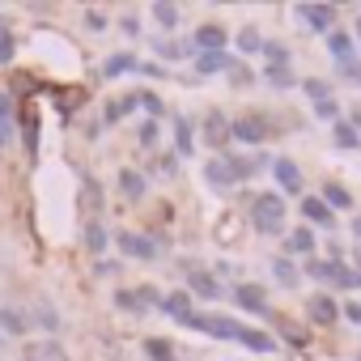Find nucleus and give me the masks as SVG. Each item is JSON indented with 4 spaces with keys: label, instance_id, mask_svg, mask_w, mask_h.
I'll list each match as a JSON object with an SVG mask.
<instances>
[{
    "label": "nucleus",
    "instance_id": "603ef678",
    "mask_svg": "<svg viewBox=\"0 0 361 361\" xmlns=\"http://www.w3.org/2000/svg\"><path fill=\"white\" fill-rule=\"evenodd\" d=\"M353 234H357V243H361V213H357V221H353Z\"/></svg>",
    "mask_w": 361,
    "mask_h": 361
},
{
    "label": "nucleus",
    "instance_id": "5701e85b",
    "mask_svg": "<svg viewBox=\"0 0 361 361\" xmlns=\"http://www.w3.org/2000/svg\"><path fill=\"white\" fill-rule=\"evenodd\" d=\"M145 357H149V361H178V348H174V340H166V336H149V340H145Z\"/></svg>",
    "mask_w": 361,
    "mask_h": 361
},
{
    "label": "nucleus",
    "instance_id": "f3484780",
    "mask_svg": "<svg viewBox=\"0 0 361 361\" xmlns=\"http://www.w3.org/2000/svg\"><path fill=\"white\" fill-rule=\"evenodd\" d=\"M119 192H123V200H140V196L149 192L145 174H140V170H132V166H123V170H119Z\"/></svg>",
    "mask_w": 361,
    "mask_h": 361
},
{
    "label": "nucleus",
    "instance_id": "37998d69",
    "mask_svg": "<svg viewBox=\"0 0 361 361\" xmlns=\"http://www.w3.org/2000/svg\"><path fill=\"white\" fill-rule=\"evenodd\" d=\"M85 26H90V30L98 35V30H106V18H102L98 9H85Z\"/></svg>",
    "mask_w": 361,
    "mask_h": 361
},
{
    "label": "nucleus",
    "instance_id": "49530a36",
    "mask_svg": "<svg viewBox=\"0 0 361 361\" xmlns=\"http://www.w3.org/2000/svg\"><path fill=\"white\" fill-rule=\"evenodd\" d=\"M85 192H90V204H94V213L102 209V188L94 183V178H90V183H85Z\"/></svg>",
    "mask_w": 361,
    "mask_h": 361
},
{
    "label": "nucleus",
    "instance_id": "a19ab883",
    "mask_svg": "<svg viewBox=\"0 0 361 361\" xmlns=\"http://www.w3.org/2000/svg\"><path fill=\"white\" fill-rule=\"evenodd\" d=\"M140 106H145V111H149L153 119H161V115H166V102H161V98H157L153 90H140Z\"/></svg>",
    "mask_w": 361,
    "mask_h": 361
},
{
    "label": "nucleus",
    "instance_id": "a18cd8bd",
    "mask_svg": "<svg viewBox=\"0 0 361 361\" xmlns=\"http://www.w3.org/2000/svg\"><path fill=\"white\" fill-rule=\"evenodd\" d=\"M140 145H157V119H149V123L140 128Z\"/></svg>",
    "mask_w": 361,
    "mask_h": 361
},
{
    "label": "nucleus",
    "instance_id": "9d476101",
    "mask_svg": "<svg viewBox=\"0 0 361 361\" xmlns=\"http://www.w3.org/2000/svg\"><path fill=\"white\" fill-rule=\"evenodd\" d=\"M234 302H238L247 314H268V293H264L259 285H251V281H243V285L234 289Z\"/></svg>",
    "mask_w": 361,
    "mask_h": 361
},
{
    "label": "nucleus",
    "instance_id": "f704fd0d",
    "mask_svg": "<svg viewBox=\"0 0 361 361\" xmlns=\"http://www.w3.org/2000/svg\"><path fill=\"white\" fill-rule=\"evenodd\" d=\"M234 43H238V51H243V56H255V51H264V39H259V30H255V26L238 30V39H234Z\"/></svg>",
    "mask_w": 361,
    "mask_h": 361
},
{
    "label": "nucleus",
    "instance_id": "1a4fd4ad",
    "mask_svg": "<svg viewBox=\"0 0 361 361\" xmlns=\"http://www.w3.org/2000/svg\"><path fill=\"white\" fill-rule=\"evenodd\" d=\"M306 314H310V323H314V327H331V323L340 319V306H336V298H331V293H314V298L306 302Z\"/></svg>",
    "mask_w": 361,
    "mask_h": 361
},
{
    "label": "nucleus",
    "instance_id": "58836bf2",
    "mask_svg": "<svg viewBox=\"0 0 361 361\" xmlns=\"http://www.w3.org/2000/svg\"><path fill=\"white\" fill-rule=\"evenodd\" d=\"M264 56H268V68H285L289 64V51L281 43H264Z\"/></svg>",
    "mask_w": 361,
    "mask_h": 361
},
{
    "label": "nucleus",
    "instance_id": "3c124183",
    "mask_svg": "<svg viewBox=\"0 0 361 361\" xmlns=\"http://www.w3.org/2000/svg\"><path fill=\"white\" fill-rule=\"evenodd\" d=\"M353 128H357V132H361V106H357V111H353Z\"/></svg>",
    "mask_w": 361,
    "mask_h": 361
},
{
    "label": "nucleus",
    "instance_id": "39448f33",
    "mask_svg": "<svg viewBox=\"0 0 361 361\" xmlns=\"http://www.w3.org/2000/svg\"><path fill=\"white\" fill-rule=\"evenodd\" d=\"M115 247H119V255H128V259H140V264L157 259V243H153L149 234H132V230H123V234L115 238Z\"/></svg>",
    "mask_w": 361,
    "mask_h": 361
},
{
    "label": "nucleus",
    "instance_id": "412c9836",
    "mask_svg": "<svg viewBox=\"0 0 361 361\" xmlns=\"http://www.w3.org/2000/svg\"><path fill=\"white\" fill-rule=\"evenodd\" d=\"M161 310H166L170 319H178V323H183V319H188L196 306H192V293L183 289V293H166V298H161Z\"/></svg>",
    "mask_w": 361,
    "mask_h": 361
},
{
    "label": "nucleus",
    "instance_id": "4be33fe9",
    "mask_svg": "<svg viewBox=\"0 0 361 361\" xmlns=\"http://www.w3.org/2000/svg\"><path fill=\"white\" fill-rule=\"evenodd\" d=\"M285 251H289V255H306V259H310V255H314V234H310L306 226H293V234L285 238Z\"/></svg>",
    "mask_w": 361,
    "mask_h": 361
},
{
    "label": "nucleus",
    "instance_id": "7c9ffc66",
    "mask_svg": "<svg viewBox=\"0 0 361 361\" xmlns=\"http://www.w3.org/2000/svg\"><path fill=\"white\" fill-rule=\"evenodd\" d=\"M85 251H90V255H102V251H106V226H102L98 217L85 226Z\"/></svg>",
    "mask_w": 361,
    "mask_h": 361
},
{
    "label": "nucleus",
    "instance_id": "c03bdc74",
    "mask_svg": "<svg viewBox=\"0 0 361 361\" xmlns=\"http://www.w3.org/2000/svg\"><path fill=\"white\" fill-rule=\"evenodd\" d=\"M340 319H348V323H361V302H344V306H340Z\"/></svg>",
    "mask_w": 361,
    "mask_h": 361
},
{
    "label": "nucleus",
    "instance_id": "4468645a",
    "mask_svg": "<svg viewBox=\"0 0 361 361\" xmlns=\"http://www.w3.org/2000/svg\"><path fill=\"white\" fill-rule=\"evenodd\" d=\"M22 361H68V353L56 340H30L22 348Z\"/></svg>",
    "mask_w": 361,
    "mask_h": 361
},
{
    "label": "nucleus",
    "instance_id": "f03ea898",
    "mask_svg": "<svg viewBox=\"0 0 361 361\" xmlns=\"http://www.w3.org/2000/svg\"><path fill=\"white\" fill-rule=\"evenodd\" d=\"M183 327L204 331V336H213V340H238V331H243V323H238V319H226V314H204V310H192V314L183 319Z\"/></svg>",
    "mask_w": 361,
    "mask_h": 361
},
{
    "label": "nucleus",
    "instance_id": "72a5a7b5",
    "mask_svg": "<svg viewBox=\"0 0 361 361\" xmlns=\"http://www.w3.org/2000/svg\"><path fill=\"white\" fill-rule=\"evenodd\" d=\"M115 306H119V310H128V314L149 310V306H145V298H140V289H119V293H115Z\"/></svg>",
    "mask_w": 361,
    "mask_h": 361
},
{
    "label": "nucleus",
    "instance_id": "20e7f679",
    "mask_svg": "<svg viewBox=\"0 0 361 361\" xmlns=\"http://www.w3.org/2000/svg\"><path fill=\"white\" fill-rule=\"evenodd\" d=\"M293 18L306 22L314 35H331L336 30V5H314V0H298L293 5Z\"/></svg>",
    "mask_w": 361,
    "mask_h": 361
},
{
    "label": "nucleus",
    "instance_id": "2eb2a0df",
    "mask_svg": "<svg viewBox=\"0 0 361 361\" xmlns=\"http://www.w3.org/2000/svg\"><path fill=\"white\" fill-rule=\"evenodd\" d=\"M30 331V314L18 306H0V336H26Z\"/></svg>",
    "mask_w": 361,
    "mask_h": 361
},
{
    "label": "nucleus",
    "instance_id": "6e6d98bb",
    "mask_svg": "<svg viewBox=\"0 0 361 361\" xmlns=\"http://www.w3.org/2000/svg\"><path fill=\"white\" fill-rule=\"evenodd\" d=\"M357 361H361V357H357Z\"/></svg>",
    "mask_w": 361,
    "mask_h": 361
},
{
    "label": "nucleus",
    "instance_id": "bb28decb",
    "mask_svg": "<svg viewBox=\"0 0 361 361\" xmlns=\"http://www.w3.org/2000/svg\"><path fill=\"white\" fill-rule=\"evenodd\" d=\"M204 140H209V145H217V149H221V145L230 140V123H226V119H221L217 111H213V115L204 119Z\"/></svg>",
    "mask_w": 361,
    "mask_h": 361
},
{
    "label": "nucleus",
    "instance_id": "f8f14e48",
    "mask_svg": "<svg viewBox=\"0 0 361 361\" xmlns=\"http://www.w3.org/2000/svg\"><path fill=\"white\" fill-rule=\"evenodd\" d=\"M221 161H226V170H230V178H234V183H243V178H251V174H259V170H264V153H259V157H243V153H226Z\"/></svg>",
    "mask_w": 361,
    "mask_h": 361
},
{
    "label": "nucleus",
    "instance_id": "79ce46f5",
    "mask_svg": "<svg viewBox=\"0 0 361 361\" xmlns=\"http://www.w3.org/2000/svg\"><path fill=\"white\" fill-rule=\"evenodd\" d=\"M314 115H319V119H327V123H340V102H336V98H331V102H319V106H314Z\"/></svg>",
    "mask_w": 361,
    "mask_h": 361
},
{
    "label": "nucleus",
    "instance_id": "cd10ccee",
    "mask_svg": "<svg viewBox=\"0 0 361 361\" xmlns=\"http://www.w3.org/2000/svg\"><path fill=\"white\" fill-rule=\"evenodd\" d=\"M272 276H276V285H285V289H298V285H302V272H298L289 259H281V255L272 259Z\"/></svg>",
    "mask_w": 361,
    "mask_h": 361
},
{
    "label": "nucleus",
    "instance_id": "c756f323",
    "mask_svg": "<svg viewBox=\"0 0 361 361\" xmlns=\"http://www.w3.org/2000/svg\"><path fill=\"white\" fill-rule=\"evenodd\" d=\"M331 140H336L340 149H357V145H361V132H357L348 119H340V123H331Z\"/></svg>",
    "mask_w": 361,
    "mask_h": 361
},
{
    "label": "nucleus",
    "instance_id": "5fc2aeb1",
    "mask_svg": "<svg viewBox=\"0 0 361 361\" xmlns=\"http://www.w3.org/2000/svg\"><path fill=\"white\" fill-rule=\"evenodd\" d=\"M0 340H5V336H0Z\"/></svg>",
    "mask_w": 361,
    "mask_h": 361
},
{
    "label": "nucleus",
    "instance_id": "e433bc0d",
    "mask_svg": "<svg viewBox=\"0 0 361 361\" xmlns=\"http://www.w3.org/2000/svg\"><path fill=\"white\" fill-rule=\"evenodd\" d=\"M13 136V98L0 94V145H5Z\"/></svg>",
    "mask_w": 361,
    "mask_h": 361
},
{
    "label": "nucleus",
    "instance_id": "9b49d317",
    "mask_svg": "<svg viewBox=\"0 0 361 361\" xmlns=\"http://www.w3.org/2000/svg\"><path fill=\"white\" fill-rule=\"evenodd\" d=\"M174 157H192L196 153V128H192V119L188 115H174Z\"/></svg>",
    "mask_w": 361,
    "mask_h": 361
},
{
    "label": "nucleus",
    "instance_id": "ea45409f",
    "mask_svg": "<svg viewBox=\"0 0 361 361\" xmlns=\"http://www.w3.org/2000/svg\"><path fill=\"white\" fill-rule=\"evenodd\" d=\"M264 81L268 85H281V90H293V73L289 68H264Z\"/></svg>",
    "mask_w": 361,
    "mask_h": 361
},
{
    "label": "nucleus",
    "instance_id": "423d86ee",
    "mask_svg": "<svg viewBox=\"0 0 361 361\" xmlns=\"http://www.w3.org/2000/svg\"><path fill=\"white\" fill-rule=\"evenodd\" d=\"M192 47H196V56L200 51H226L230 47V35H226L221 22H204V26L192 30Z\"/></svg>",
    "mask_w": 361,
    "mask_h": 361
},
{
    "label": "nucleus",
    "instance_id": "a878e982",
    "mask_svg": "<svg viewBox=\"0 0 361 361\" xmlns=\"http://www.w3.org/2000/svg\"><path fill=\"white\" fill-rule=\"evenodd\" d=\"M136 106H140V94H123V98L106 102V115H102V119H106V123H119V119H123L128 111H136Z\"/></svg>",
    "mask_w": 361,
    "mask_h": 361
},
{
    "label": "nucleus",
    "instance_id": "a211bd4d",
    "mask_svg": "<svg viewBox=\"0 0 361 361\" xmlns=\"http://www.w3.org/2000/svg\"><path fill=\"white\" fill-rule=\"evenodd\" d=\"M234 64H238V60H234L230 51H200V56H196V68L209 73V77H213V73H230Z\"/></svg>",
    "mask_w": 361,
    "mask_h": 361
},
{
    "label": "nucleus",
    "instance_id": "dca6fc26",
    "mask_svg": "<svg viewBox=\"0 0 361 361\" xmlns=\"http://www.w3.org/2000/svg\"><path fill=\"white\" fill-rule=\"evenodd\" d=\"M272 174H276L281 192H302V170H298L289 157H276V161H272Z\"/></svg>",
    "mask_w": 361,
    "mask_h": 361
},
{
    "label": "nucleus",
    "instance_id": "0eeeda50",
    "mask_svg": "<svg viewBox=\"0 0 361 361\" xmlns=\"http://www.w3.org/2000/svg\"><path fill=\"white\" fill-rule=\"evenodd\" d=\"M230 136L243 140V145H264V140H268V123L255 119V115H243V119L230 123Z\"/></svg>",
    "mask_w": 361,
    "mask_h": 361
},
{
    "label": "nucleus",
    "instance_id": "864d4df0",
    "mask_svg": "<svg viewBox=\"0 0 361 361\" xmlns=\"http://www.w3.org/2000/svg\"><path fill=\"white\" fill-rule=\"evenodd\" d=\"M357 43H361V22H357Z\"/></svg>",
    "mask_w": 361,
    "mask_h": 361
},
{
    "label": "nucleus",
    "instance_id": "f257e3e1",
    "mask_svg": "<svg viewBox=\"0 0 361 361\" xmlns=\"http://www.w3.org/2000/svg\"><path fill=\"white\" fill-rule=\"evenodd\" d=\"M251 221L259 234H281L285 230V200L276 192H259L255 204H251Z\"/></svg>",
    "mask_w": 361,
    "mask_h": 361
},
{
    "label": "nucleus",
    "instance_id": "7ed1b4c3",
    "mask_svg": "<svg viewBox=\"0 0 361 361\" xmlns=\"http://www.w3.org/2000/svg\"><path fill=\"white\" fill-rule=\"evenodd\" d=\"M306 276H314V281H327V285H336V289H357L361 285V276L357 272H348L340 259H306Z\"/></svg>",
    "mask_w": 361,
    "mask_h": 361
},
{
    "label": "nucleus",
    "instance_id": "b1692460",
    "mask_svg": "<svg viewBox=\"0 0 361 361\" xmlns=\"http://www.w3.org/2000/svg\"><path fill=\"white\" fill-rule=\"evenodd\" d=\"M327 51H331V60L344 68V64H353V43H348V35H340V30H331L327 35Z\"/></svg>",
    "mask_w": 361,
    "mask_h": 361
},
{
    "label": "nucleus",
    "instance_id": "2f4dec72",
    "mask_svg": "<svg viewBox=\"0 0 361 361\" xmlns=\"http://www.w3.org/2000/svg\"><path fill=\"white\" fill-rule=\"evenodd\" d=\"M153 22L161 30H178V9L170 5V0H153Z\"/></svg>",
    "mask_w": 361,
    "mask_h": 361
},
{
    "label": "nucleus",
    "instance_id": "6ab92c4d",
    "mask_svg": "<svg viewBox=\"0 0 361 361\" xmlns=\"http://www.w3.org/2000/svg\"><path fill=\"white\" fill-rule=\"evenodd\" d=\"M30 323L56 336V331H60V310H56V306H51L47 298H39V302H35V314H30Z\"/></svg>",
    "mask_w": 361,
    "mask_h": 361
},
{
    "label": "nucleus",
    "instance_id": "de8ad7c7",
    "mask_svg": "<svg viewBox=\"0 0 361 361\" xmlns=\"http://www.w3.org/2000/svg\"><path fill=\"white\" fill-rule=\"evenodd\" d=\"M285 340H289V344H298V348H306V340H310V336H306V331H293V327H285Z\"/></svg>",
    "mask_w": 361,
    "mask_h": 361
},
{
    "label": "nucleus",
    "instance_id": "c85d7f7f",
    "mask_svg": "<svg viewBox=\"0 0 361 361\" xmlns=\"http://www.w3.org/2000/svg\"><path fill=\"white\" fill-rule=\"evenodd\" d=\"M238 344H247V348H255V353H272V348H276V340H272L268 331H255V327H243V331H238Z\"/></svg>",
    "mask_w": 361,
    "mask_h": 361
},
{
    "label": "nucleus",
    "instance_id": "473e14b6",
    "mask_svg": "<svg viewBox=\"0 0 361 361\" xmlns=\"http://www.w3.org/2000/svg\"><path fill=\"white\" fill-rule=\"evenodd\" d=\"M323 204H327L331 213H340V209H353V196H348L340 183H327V188H323Z\"/></svg>",
    "mask_w": 361,
    "mask_h": 361
},
{
    "label": "nucleus",
    "instance_id": "4c0bfd02",
    "mask_svg": "<svg viewBox=\"0 0 361 361\" xmlns=\"http://www.w3.org/2000/svg\"><path fill=\"white\" fill-rule=\"evenodd\" d=\"M13 51H18V39H13L9 22L0 18V64H9V60H13Z\"/></svg>",
    "mask_w": 361,
    "mask_h": 361
},
{
    "label": "nucleus",
    "instance_id": "393cba45",
    "mask_svg": "<svg viewBox=\"0 0 361 361\" xmlns=\"http://www.w3.org/2000/svg\"><path fill=\"white\" fill-rule=\"evenodd\" d=\"M119 73H140V60L132 51H119V56H111L102 64V77H119Z\"/></svg>",
    "mask_w": 361,
    "mask_h": 361
},
{
    "label": "nucleus",
    "instance_id": "c9c22d12",
    "mask_svg": "<svg viewBox=\"0 0 361 361\" xmlns=\"http://www.w3.org/2000/svg\"><path fill=\"white\" fill-rule=\"evenodd\" d=\"M302 90H306V98H310L314 106H319V102H331V85H327V81H319V77H306V81H302Z\"/></svg>",
    "mask_w": 361,
    "mask_h": 361
},
{
    "label": "nucleus",
    "instance_id": "09e8293b",
    "mask_svg": "<svg viewBox=\"0 0 361 361\" xmlns=\"http://www.w3.org/2000/svg\"><path fill=\"white\" fill-rule=\"evenodd\" d=\"M119 26H123V35H132V39H136V35H140V22H136V18H132V13H128V18H123V22H119Z\"/></svg>",
    "mask_w": 361,
    "mask_h": 361
},
{
    "label": "nucleus",
    "instance_id": "8fccbe9b",
    "mask_svg": "<svg viewBox=\"0 0 361 361\" xmlns=\"http://www.w3.org/2000/svg\"><path fill=\"white\" fill-rule=\"evenodd\" d=\"M230 77H234V81H238V85H247V81H251V73H247V68H243V64H234V68H230Z\"/></svg>",
    "mask_w": 361,
    "mask_h": 361
},
{
    "label": "nucleus",
    "instance_id": "aec40b11",
    "mask_svg": "<svg viewBox=\"0 0 361 361\" xmlns=\"http://www.w3.org/2000/svg\"><path fill=\"white\" fill-rule=\"evenodd\" d=\"M204 183H209L213 192H230V188H234V178H230V170H226L221 157H213V161L204 166Z\"/></svg>",
    "mask_w": 361,
    "mask_h": 361
},
{
    "label": "nucleus",
    "instance_id": "ddd939ff",
    "mask_svg": "<svg viewBox=\"0 0 361 361\" xmlns=\"http://www.w3.org/2000/svg\"><path fill=\"white\" fill-rule=\"evenodd\" d=\"M302 217L310 221V226H323V230H336V213L323 204V196H306L302 200Z\"/></svg>",
    "mask_w": 361,
    "mask_h": 361
},
{
    "label": "nucleus",
    "instance_id": "6e6552de",
    "mask_svg": "<svg viewBox=\"0 0 361 361\" xmlns=\"http://www.w3.org/2000/svg\"><path fill=\"white\" fill-rule=\"evenodd\" d=\"M188 293L192 298H204V302H217L226 289L217 285V276L213 272H200V268H188Z\"/></svg>",
    "mask_w": 361,
    "mask_h": 361
}]
</instances>
